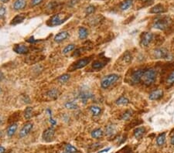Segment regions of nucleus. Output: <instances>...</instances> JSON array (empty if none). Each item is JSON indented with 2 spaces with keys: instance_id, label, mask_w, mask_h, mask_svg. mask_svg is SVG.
I'll return each mask as SVG.
<instances>
[{
  "instance_id": "412c9836",
  "label": "nucleus",
  "mask_w": 174,
  "mask_h": 153,
  "mask_svg": "<svg viewBox=\"0 0 174 153\" xmlns=\"http://www.w3.org/2000/svg\"><path fill=\"white\" fill-rule=\"evenodd\" d=\"M166 142V133L160 134L156 139V144L159 146H162L165 144Z\"/></svg>"
},
{
  "instance_id": "0eeeda50",
  "label": "nucleus",
  "mask_w": 174,
  "mask_h": 153,
  "mask_svg": "<svg viewBox=\"0 0 174 153\" xmlns=\"http://www.w3.org/2000/svg\"><path fill=\"white\" fill-rule=\"evenodd\" d=\"M153 40V35L151 33H144L142 36L141 45L143 46H148Z\"/></svg>"
},
{
  "instance_id": "49530a36",
  "label": "nucleus",
  "mask_w": 174,
  "mask_h": 153,
  "mask_svg": "<svg viewBox=\"0 0 174 153\" xmlns=\"http://www.w3.org/2000/svg\"><path fill=\"white\" fill-rule=\"evenodd\" d=\"M143 1H145V2H150L152 0H143Z\"/></svg>"
},
{
  "instance_id": "cd10ccee",
  "label": "nucleus",
  "mask_w": 174,
  "mask_h": 153,
  "mask_svg": "<svg viewBox=\"0 0 174 153\" xmlns=\"http://www.w3.org/2000/svg\"><path fill=\"white\" fill-rule=\"evenodd\" d=\"M129 103V100L125 97H121L116 100V104L118 105H126Z\"/></svg>"
},
{
  "instance_id": "b1692460",
  "label": "nucleus",
  "mask_w": 174,
  "mask_h": 153,
  "mask_svg": "<svg viewBox=\"0 0 174 153\" xmlns=\"http://www.w3.org/2000/svg\"><path fill=\"white\" fill-rule=\"evenodd\" d=\"M59 91H58V90L56 89H52L50 90V91H48V93H47V95H48V97L49 98H50L51 99H53V100H55V99H56L58 98V96H59Z\"/></svg>"
},
{
  "instance_id": "72a5a7b5",
  "label": "nucleus",
  "mask_w": 174,
  "mask_h": 153,
  "mask_svg": "<svg viewBox=\"0 0 174 153\" xmlns=\"http://www.w3.org/2000/svg\"><path fill=\"white\" fill-rule=\"evenodd\" d=\"M74 49H75V45H74V44H70V45L67 46L64 48V50H63V53H64V54H67V53H68L69 52L72 51Z\"/></svg>"
},
{
  "instance_id": "c03bdc74",
  "label": "nucleus",
  "mask_w": 174,
  "mask_h": 153,
  "mask_svg": "<svg viewBox=\"0 0 174 153\" xmlns=\"http://www.w3.org/2000/svg\"><path fill=\"white\" fill-rule=\"evenodd\" d=\"M2 2H9V0H1Z\"/></svg>"
},
{
  "instance_id": "a211bd4d",
  "label": "nucleus",
  "mask_w": 174,
  "mask_h": 153,
  "mask_svg": "<svg viewBox=\"0 0 174 153\" xmlns=\"http://www.w3.org/2000/svg\"><path fill=\"white\" fill-rule=\"evenodd\" d=\"M165 12V9L163 7V6H162L161 4H158V5H156L155 6L151 9L150 13H162Z\"/></svg>"
},
{
  "instance_id": "a19ab883",
  "label": "nucleus",
  "mask_w": 174,
  "mask_h": 153,
  "mask_svg": "<svg viewBox=\"0 0 174 153\" xmlns=\"http://www.w3.org/2000/svg\"><path fill=\"white\" fill-rule=\"evenodd\" d=\"M170 143L172 145V146H174V135H173V136H172V138H171Z\"/></svg>"
},
{
  "instance_id": "f704fd0d",
  "label": "nucleus",
  "mask_w": 174,
  "mask_h": 153,
  "mask_svg": "<svg viewBox=\"0 0 174 153\" xmlns=\"http://www.w3.org/2000/svg\"><path fill=\"white\" fill-rule=\"evenodd\" d=\"M166 82H167V84L169 86L174 84V71L173 72H172V73L169 74V76H168Z\"/></svg>"
},
{
  "instance_id": "f8f14e48",
  "label": "nucleus",
  "mask_w": 174,
  "mask_h": 153,
  "mask_svg": "<svg viewBox=\"0 0 174 153\" xmlns=\"http://www.w3.org/2000/svg\"><path fill=\"white\" fill-rule=\"evenodd\" d=\"M79 96H80L81 100H82V102H83L84 104H86L87 100L90 98H92L94 95L88 91H82L80 92Z\"/></svg>"
},
{
  "instance_id": "1a4fd4ad",
  "label": "nucleus",
  "mask_w": 174,
  "mask_h": 153,
  "mask_svg": "<svg viewBox=\"0 0 174 153\" xmlns=\"http://www.w3.org/2000/svg\"><path fill=\"white\" fill-rule=\"evenodd\" d=\"M54 134L55 130L53 129V128H47L44 131V134H43V139L47 142H50L53 139Z\"/></svg>"
},
{
  "instance_id": "dca6fc26",
  "label": "nucleus",
  "mask_w": 174,
  "mask_h": 153,
  "mask_svg": "<svg viewBox=\"0 0 174 153\" xmlns=\"http://www.w3.org/2000/svg\"><path fill=\"white\" fill-rule=\"evenodd\" d=\"M26 6V1L25 0H16L13 4V9L15 10H20V9H23Z\"/></svg>"
},
{
  "instance_id": "473e14b6",
  "label": "nucleus",
  "mask_w": 174,
  "mask_h": 153,
  "mask_svg": "<svg viewBox=\"0 0 174 153\" xmlns=\"http://www.w3.org/2000/svg\"><path fill=\"white\" fill-rule=\"evenodd\" d=\"M65 107L67 109H77L78 108V105L74 102H67L65 104Z\"/></svg>"
},
{
  "instance_id": "c85d7f7f",
  "label": "nucleus",
  "mask_w": 174,
  "mask_h": 153,
  "mask_svg": "<svg viewBox=\"0 0 174 153\" xmlns=\"http://www.w3.org/2000/svg\"><path fill=\"white\" fill-rule=\"evenodd\" d=\"M70 79V75L65 74H63L62 76H60L59 78H58V81L61 84H64V83L67 82L68 80Z\"/></svg>"
},
{
  "instance_id": "5701e85b",
  "label": "nucleus",
  "mask_w": 174,
  "mask_h": 153,
  "mask_svg": "<svg viewBox=\"0 0 174 153\" xmlns=\"http://www.w3.org/2000/svg\"><path fill=\"white\" fill-rule=\"evenodd\" d=\"M104 132L102 131V129H100V128H98V129H95L91 132V136L94 139H100V138H102L103 136Z\"/></svg>"
},
{
  "instance_id": "423d86ee",
  "label": "nucleus",
  "mask_w": 174,
  "mask_h": 153,
  "mask_svg": "<svg viewBox=\"0 0 174 153\" xmlns=\"http://www.w3.org/2000/svg\"><path fill=\"white\" fill-rule=\"evenodd\" d=\"M90 61H91V58H90V57H86V58L81 59V60H78L75 64H73V66L71 68V70H75L81 69V68H84L85 66H87V64L90 63Z\"/></svg>"
},
{
  "instance_id": "f257e3e1",
  "label": "nucleus",
  "mask_w": 174,
  "mask_h": 153,
  "mask_svg": "<svg viewBox=\"0 0 174 153\" xmlns=\"http://www.w3.org/2000/svg\"><path fill=\"white\" fill-rule=\"evenodd\" d=\"M171 23H172V20L170 19V17H159V18H157L155 20L152 26L156 28V29H160V30H163H163H166V29H168L171 26Z\"/></svg>"
},
{
  "instance_id": "a18cd8bd",
  "label": "nucleus",
  "mask_w": 174,
  "mask_h": 153,
  "mask_svg": "<svg viewBox=\"0 0 174 153\" xmlns=\"http://www.w3.org/2000/svg\"><path fill=\"white\" fill-rule=\"evenodd\" d=\"M2 118H1V117H0V124H1V123H2Z\"/></svg>"
},
{
  "instance_id": "9d476101",
  "label": "nucleus",
  "mask_w": 174,
  "mask_h": 153,
  "mask_svg": "<svg viewBox=\"0 0 174 153\" xmlns=\"http://www.w3.org/2000/svg\"><path fill=\"white\" fill-rule=\"evenodd\" d=\"M33 128V124L29 122V123H26L23 127L22 128V129L20 132V138H23L26 135H27L30 132V131Z\"/></svg>"
},
{
  "instance_id": "37998d69",
  "label": "nucleus",
  "mask_w": 174,
  "mask_h": 153,
  "mask_svg": "<svg viewBox=\"0 0 174 153\" xmlns=\"http://www.w3.org/2000/svg\"><path fill=\"white\" fill-rule=\"evenodd\" d=\"M108 150H110V148H106V149H105V150H103V151H102V152H99L98 153H102V152H108Z\"/></svg>"
},
{
  "instance_id": "2f4dec72",
  "label": "nucleus",
  "mask_w": 174,
  "mask_h": 153,
  "mask_svg": "<svg viewBox=\"0 0 174 153\" xmlns=\"http://www.w3.org/2000/svg\"><path fill=\"white\" fill-rule=\"evenodd\" d=\"M33 115V108L28 107L25 111V118L26 119H29Z\"/></svg>"
},
{
  "instance_id": "58836bf2",
  "label": "nucleus",
  "mask_w": 174,
  "mask_h": 153,
  "mask_svg": "<svg viewBox=\"0 0 174 153\" xmlns=\"http://www.w3.org/2000/svg\"><path fill=\"white\" fill-rule=\"evenodd\" d=\"M42 1H43V0H32L31 4H32V6H37V5H39L40 3H41Z\"/></svg>"
},
{
  "instance_id": "c756f323",
  "label": "nucleus",
  "mask_w": 174,
  "mask_h": 153,
  "mask_svg": "<svg viewBox=\"0 0 174 153\" xmlns=\"http://www.w3.org/2000/svg\"><path fill=\"white\" fill-rule=\"evenodd\" d=\"M132 115H133V111H130V110H128V111H125V113L122 115L121 119H122V120L127 121L131 117H132Z\"/></svg>"
},
{
  "instance_id": "4be33fe9",
  "label": "nucleus",
  "mask_w": 174,
  "mask_h": 153,
  "mask_svg": "<svg viewBox=\"0 0 174 153\" xmlns=\"http://www.w3.org/2000/svg\"><path fill=\"white\" fill-rule=\"evenodd\" d=\"M105 66V63L100 61V60H95L92 64V68L94 70H101Z\"/></svg>"
},
{
  "instance_id": "e433bc0d",
  "label": "nucleus",
  "mask_w": 174,
  "mask_h": 153,
  "mask_svg": "<svg viewBox=\"0 0 174 153\" xmlns=\"http://www.w3.org/2000/svg\"><path fill=\"white\" fill-rule=\"evenodd\" d=\"M124 60H125V61L126 63L131 62V60H132V56H131V54L129 52H127V53L124 55Z\"/></svg>"
},
{
  "instance_id": "4c0bfd02",
  "label": "nucleus",
  "mask_w": 174,
  "mask_h": 153,
  "mask_svg": "<svg viewBox=\"0 0 174 153\" xmlns=\"http://www.w3.org/2000/svg\"><path fill=\"white\" fill-rule=\"evenodd\" d=\"M5 14H6V9H5V7L0 6V19H2L5 16Z\"/></svg>"
},
{
  "instance_id": "2eb2a0df",
  "label": "nucleus",
  "mask_w": 174,
  "mask_h": 153,
  "mask_svg": "<svg viewBox=\"0 0 174 153\" xmlns=\"http://www.w3.org/2000/svg\"><path fill=\"white\" fill-rule=\"evenodd\" d=\"M145 133V128H143V127L137 128L135 129V131H134V136L136 137V139H140L142 138V136H143Z\"/></svg>"
},
{
  "instance_id": "6ab92c4d",
  "label": "nucleus",
  "mask_w": 174,
  "mask_h": 153,
  "mask_svg": "<svg viewBox=\"0 0 174 153\" xmlns=\"http://www.w3.org/2000/svg\"><path fill=\"white\" fill-rule=\"evenodd\" d=\"M133 0H125L124 2H122L121 6H120V9L122 10H127L131 6H133Z\"/></svg>"
},
{
  "instance_id": "9b49d317",
  "label": "nucleus",
  "mask_w": 174,
  "mask_h": 153,
  "mask_svg": "<svg viewBox=\"0 0 174 153\" xmlns=\"http://www.w3.org/2000/svg\"><path fill=\"white\" fill-rule=\"evenodd\" d=\"M13 50L19 54H26L29 52V48L23 44H19V45L15 46Z\"/></svg>"
},
{
  "instance_id": "f03ea898",
  "label": "nucleus",
  "mask_w": 174,
  "mask_h": 153,
  "mask_svg": "<svg viewBox=\"0 0 174 153\" xmlns=\"http://www.w3.org/2000/svg\"><path fill=\"white\" fill-rule=\"evenodd\" d=\"M156 76V71L154 69H148L144 70V73L142 76L141 81L145 86H150L154 83Z\"/></svg>"
},
{
  "instance_id": "79ce46f5",
  "label": "nucleus",
  "mask_w": 174,
  "mask_h": 153,
  "mask_svg": "<svg viewBox=\"0 0 174 153\" xmlns=\"http://www.w3.org/2000/svg\"><path fill=\"white\" fill-rule=\"evenodd\" d=\"M3 74H2V72H1V71H0V81H1V80H2V79H3Z\"/></svg>"
},
{
  "instance_id": "20e7f679",
  "label": "nucleus",
  "mask_w": 174,
  "mask_h": 153,
  "mask_svg": "<svg viewBox=\"0 0 174 153\" xmlns=\"http://www.w3.org/2000/svg\"><path fill=\"white\" fill-rule=\"evenodd\" d=\"M118 77L119 76L117 74H109L105 76V77H103V79L102 80V82H101L102 88H104V89H107L111 84H114L115 81L118 80Z\"/></svg>"
},
{
  "instance_id": "09e8293b",
  "label": "nucleus",
  "mask_w": 174,
  "mask_h": 153,
  "mask_svg": "<svg viewBox=\"0 0 174 153\" xmlns=\"http://www.w3.org/2000/svg\"><path fill=\"white\" fill-rule=\"evenodd\" d=\"M0 92H1V89H0Z\"/></svg>"
},
{
  "instance_id": "ea45409f",
  "label": "nucleus",
  "mask_w": 174,
  "mask_h": 153,
  "mask_svg": "<svg viewBox=\"0 0 174 153\" xmlns=\"http://www.w3.org/2000/svg\"><path fill=\"white\" fill-rule=\"evenodd\" d=\"M5 152H6L5 148L2 147V146H0V153H5Z\"/></svg>"
},
{
  "instance_id": "bb28decb",
  "label": "nucleus",
  "mask_w": 174,
  "mask_h": 153,
  "mask_svg": "<svg viewBox=\"0 0 174 153\" xmlns=\"http://www.w3.org/2000/svg\"><path fill=\"white\" fill-rule=\"evenodd\" d=\"M90 111H91V112L92 113V115H94V116H98V115H99L100 114H101L102 110H101V108H100L99 107H98V106L94 105L90 107Z\"/></svg>"
},
{
  "instance_id": "7c9ffc66",
  "label": "nucleus",
  "mask_w": 174,
  "mask_h": 153,
  "mask_svg": "<svg viewBox=\"0 0 174 153\" xmlns=\"http://www.w3.org/2000/svg\"><path fill=\"white\" fill-rule=\"evenodd\" d=\"M65 151L67 152H70V153H75L78 152V150H77V148L75 147H74V146H71V145L68 144L66 146Z\"/></svg>"
},
{
  "instance_id": "ddd939ff",
  "label": "nucleus",
  "mask_w": 174,
  "mask_h": 153,
  "mask_svg": "<svg viewBox=\"0 0 174 153\" xmlns=\"http://www.w3.org/2000/svg\"><path fill=\"white\" fill-rule=\"evenodd\" d=\"M163 91L160 89L156 90V91H153L152 92H151L149 94V98L152 100H159L160 98H161L163 97Z\"/></svg>"
},
{
  "instance_id": "de8ad7c7",
  "label": "nucleus",
  "mask_w": 174,
  "mask_h": 153,
  "mask_svg": "<svg viewBox=\"0 0 174 153\" xmlns=\"http://www.w3.org/2000/svg\"><path fill=\"white\" fill-rule=\"evenodd\" d=\"M63 153H70V152H63Z\"/></svg>"
},
{
  "instance_id": "6e6552de",
  "label": "nucleus",
  "mask_w": 174,
  "mask_h": 153,
  "mask_svg": "<svg viewBox=\"0 0 174 153\" xmlns=\"http://www.w3.org/2000/svg\"><path fill=\"white\" fill-rule=\"evenodd\" d=\"M144 70H137L134 71L132 74V76H131V80H132V82L133 84H138L141 81L142 79V76L143 74Z\"/></svg>"
},
{
  "instance_id": "f3484780",
  "label": "nucleus",
  "mask_w": 174,
  "mask_h": 153,
  "mask_svg": "<svg viewBox=\"0 0 174 153\" xmlns=\"http://www.w3.org/2000/svg\"><path fill=\"white\" fill-rule=\"evenodd\" d=\"M26 16L24 14H20V15H17V16H15L14 18L13 19L11 22V25H17L19 23H21V22L25 20Z\"/></svg>"
},
{
  "instance_id": "7ed1b4c3",
  "label": "nucleus",
  "mask_w": 174,
  "mask_h": 153,
  "mask_svg": "<svg viewBox=\"0 0 174 153\" xmlns=\"http://www.w3.org/2000/svg\"><path fill=\"white\" fill-rule=\"evenodd\" d=\"M68 19V17L66 15L63 13H58V14L53 16L47 22V25L50 26H56L62 24Z\"/></svg>"
},
{
  "instance_id": "4468645a",
  "label": "nucleus",
  "mask_w": 174,
  "mask_h": 153,
  "mask_svg": "<svg viewBox=\"0 0 174 153\" xmlns=\"http://www.w3.org/2000/svg\"><path fill=\"white\" fill-rule=\"evenodd\" d=\"M67 37H68V33H67V32H66V31L60 32V33H57V34L55 36L54 40H55V42L60 43V42H62L63 40H66Z\"/></svg>"
},
{
  "instance_id": "393cba45",
  "label": "nucleus",
  "mask_w": 174,
  "mask_h": 153,
  "mask_svg": "<svg viewBox=\"0 0 174 153\" xmlns=\"http://www.w3.org/2000/svg\"><path fill=\"white\" fill-rule=\"evenodd\" d=\"M17 124H11V125L8 128V130H7L8 136H9V137L13 136V135L15 134V132L17 131Z\"/></svg>"
},
{
  "instance_id": "a878e982",
  "label": "nucleus",
  "mask_w": 174,
  "mask_h": 153,
  "mask_svg": "<svg viewBox=\"0 0 174 153\" xmlns=\"http://www.w3.org/2000/svg\"><path fill=\"white\" fill-rule=\"evenodd\" d=\"M115 126L113 125V124H110V125H108L106 128V135L108 136H112L114 133H115Z\"/></svg>"
},
{
  "instance_id": "c9c22d12",
  "label": "nucleus",
  "mask_w": 174,
  "mask_h": 153,
  "mask_svg": "<svg viewBox=\"0 0 174 153\" xmlns=\"http://www.w3.org/2000/svg\"><path fill=\"white\" fill-rule=\"evenodd\" d=\"M94 11H95V7H94V6H89L86 9V13H87V15L91 14V13H94Z\"/></svg>"
},
{
  "instance_id": "aec40b11",
  "label": "nucleus",
  "mask_w": 174,
  "mask_h": 153,
  "mask_svg": "<svg viewBox=\"0 0 174 153\" xmlns=\"http://www.w3.org/2000/svg\"><path fill=\"white\" fill-rule=\"evenodd\" d=\"M88 33H87V29H85L84 27H80L79 28V30H78V36H79V38L81 40H84L87 37Z\"/></svg>"
},
{
  "instance_id": "39448f33",
  "label": "nucleus",
  "mask_w": 174,
  "mask_h": 153,
  "mask_svg": "<svg viewBox=\"0 0 174 153\" xmlns=\"http://www.w3.org/2000/svg\"><path fill=\"white\" fill-rule=\"evenodd\" d=\"M153 54L156 59H169L171 57L169 51L165 48H157L154 50Z\"/></svg>"
}]
</instances>
